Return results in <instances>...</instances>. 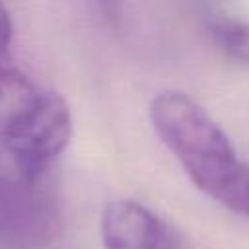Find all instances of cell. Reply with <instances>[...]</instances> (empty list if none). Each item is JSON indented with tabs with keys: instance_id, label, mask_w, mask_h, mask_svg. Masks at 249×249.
<instances>
[{
	"instance_id": "obj_1",
	"label": "cell",
	"mask_w": 249,
	"mask_h": 249,
	"mask_svg": "<svg viewBox=\"0 0 249 249\" xmlns=\"http://www.w3.org/2000/svg\"><path fill=\"white\" fill-rule=\"evenodd\" d=\"M148 115L158 138L193 185L218 202L245 163L237 158L224 128L183 91L158 93Z\"/></svg>"
},
{
	"instance_id": "obj_5",
	"label": "cell",
	"mask_w": 249,
	"mask_h": 249,
	"mask_svg": "<svg viewBox=\"0 0 249 249\" xmlns=\"http://www.w3.org/2000/svg\"><path fill=\"white\" fill-rule=\"evenodd\" d=\"M12 43L14 23L4 0H0V121L25 109L41 91L16 66Z\"/></svg>"
},
{
	"instance_id": "obj_2",
	"label": "cell",
	"mask_w": 249,
	"mask_h": 249,
	"mask_svg": "<svg viewBox=\"0 0 249 249\" xmlns=\"http://www.w3.org/2000/svg\"><path fill=\"white\" fill-rule=\"evenodd\" d=\"M72 140V113L56 91L39 95L16 115L0 121V165L27 173H51Z\"/></svg>"
},
{
	"instance_id": "obj_4",
	"label": "cell",
	"mask_w": 249,
	"mask_h": 249,
	"mask_svg": "<svg viewBox=\"0 0 249 249\" xmlns=\"http://www.w3.org/2000/svg\"><path fill=\"white\" fill-rule=\"evenodd\" d=\"M105 249H183L177 231L134 200H113L101 214Z\"/></svg>"
},
{
	"instance_id": "obj_7",
	"label": "cell",
	"mask_w": 249,
	"mask_h": 249,
	"mask_svg": "<svg viewBox=\"0 0 249 249\" xmlns=\"http://www.w3.org/2000/svg\"><path fill=\"white\" fill-rule=\"evenodd\" d=\"M224 208L231 210L233 214L249 218V163H243L241 171L228 187V191L218 200Z\"/></svg>"
},
{
	"instance_id": "obj_3",
	"label": "cell",
	"mask_w": 249,
	"mask_h": 249,
	"mask_svg": "<svg viewBox=\"0 0 249 249\" xmlns=\"http://www.w3.org/2000/svg\"><path fill=\"white\" fill-rule=\"evenodd\" d=\"M60 198L51 179L0 165V243L37 245L60 228Z\"/></svg>"
},
{
	"instance_id": "obj_6",
	"label": "cell",
	"mask_w": 249,
	"mask_h": 249,
	"mask_svg": "<svg viewBox=\"0 0 249 249\" xmlns=\"http://www.w3.org/2000/svg\"><path fill=\"white\" fill-rule=\"evenodd\" d=\"M216 47L231 60L249 66V23L237 18H214L208 25Z\"/></svg>"
},
{
	"instance_id": "obj_8",
	"label": "cell",
	"mask_w": 249,
	"mask_h": 249,
	"mask_svg": "<svg viewBox=\"0 0 249 249\" xmlns=\"http://www.w3.org/2000/svg\"><path fill=\"white\" fill-rule=\"evenodd\" d=\"M101 10L105 12V16L111 19V21H119L121 16H123V8H124V2L126 0H97Z\"/></svg>"
}]
</instances>
